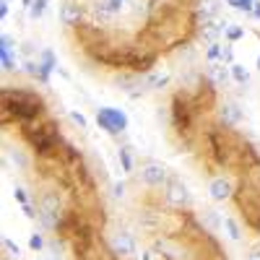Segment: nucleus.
Here are the masks:
<instances>
[{"label": "nucleus", "instance_id": "f257e3e1", "mask_svg": "<svg viewBox=\"0 0 260 260\" xmlns=\"http://www.w3.org/2000/svg\"><path fill=\"white\" fill-rule=\"evenodd\" d=\"M164 201H167L172 208H187V206L192 203L185 182L177 180V177H169V182L164 185Z\"/></svg>", "mask_w": 260, "mask_h": 260}, {"label": "nucleus", "instance_id": "f03ea898", "mask_svg": "<svg viewBox=\"0 0 260 260\" xmlns=\"http://www.w3.org/2000/svg\"><path fill=\"white\" fill-rule=\"evenodd\" d=\"M110 250L117 255V257H133L138 252V242H136V237L125 232V229H117L112 232L110 237Z\"/></svg>", "mask_w": 260, "mask_h": 260}, {"label": "nucleus", "instance_id": "7ed1b4c3", "mask_svg": "<svg viewBox=\"0 0 260 260\" xmlns=\"http://www.w3.org/2000/svg\"><path fill=\"white\" fill-rule=\"evenodd\" d=\"M141 180L148 185V187H161L169 182V172L159 164V161H148L141 167Z\"/></svg>", "mask_w": 260, "mask_h": 260}, {"label": "nucleus", "instance_id": "20e7f679", "mask_svg": "<svg viewBox=\"0 0 260 260\" xmlns=\"http://www.w3.org/2000/svg\"><path fill=\"white\" fill-rule=\"evenodd\" d=\"M96 122H99L104 130H110V133H120V130H125V125H127L125 115L117 112V110H112V107H104V110H99V112H96Z\"/></svg>", "mask_w": 260, "mask_h": 260}, {"label": "nucleus", "instance_id": "39448f33", "mask_svg": "<svg viewBox=\"0 0 260 260\" xmlns=\"http://www.w3.org/2000/svg\"><path fill=\"white\" fill-rule=\"evenodd\" d=\"M208 192H211V198L216 203H221V201H229L232 198V182L226 177H213L208 182Z\"/></svg>", "mask_w": 260, "mask_h": 260}, {"label": "nucleus", "instance_id": "423d86ee", "mask_svg": "<svg viewBox=\"0 0 260 260\" xmlns=\"http://www.w3.org/2000/svg\"><path fill=\"white\" fill-rule=\"evenodd\" d=\"M39 211H50V213H62V198L57 190H45L39 195Z\"/></svg>", "mask_w": 260, "mask_h": 260}, {"label": "nucleus", "instance_id": "0eeeda50", "mask_svg": "<svg viewBox=\"0 0 260 260\" xmlns=\"http://www.w3.org/2000/svg\"><path fill=\"white\" fill-rule=\"evenodd\" d=\"M143 76L136 71V73H120L117 78H115V86H117V89L120 91H133V89H141V86H143Z\"/></svg>", "mask_w": 260, "mask_h": 260}, {"label": "nucleus", "instance_id": "6e6552de", "mask_svg": "<svg viewBox=\"0 0 260 260\" xmlns=\"http://www.w3.org/2000/svg\"><path fill=\"white\" fill-rule=\"evenodd\" d=\"M219 115H221L224 125H240L242 122V110H240V104H237V102H224Z\"/></svg>", "mask_w": 260, "mask_h": 260}, {"label": "nucleus", "instance_id": "1a4fd4ad", "mask_svg": "<svg viewBox=\"0 0 260 260\" xmlns=\"http://www.w3.org/2000/svg\"><path fill=\"white\" fill-rule=\"evenodd\" d=\"M81 6L78 3H71V0H68V3H62V8H60V21H62V24L65 26H78V21H81Z\"/></svg>", "mask_w": 260, "mask_h": 260}, {"label": "nucleus", "instance_id": "9d476101", "mask_svg": "<svg viewBox=\"0 0 260 260\" xmlns=\"http://www.w3.org/2000/svg\"><path fill=\"white\" fill-rule=\"evenodd\" d=\"M201 221H203L211 232H216L219 226H224V219H221V216L216 213L213 208H203V211H201Z\"/></svg>", "mask_w": 260, "mask_h": 260}, {"label": "nucleus", "instance_id": "9b49d317", "mask_svg": "<svg viewBox=\"0 0 260 260\" xmlns=\"http://www.w3.org/2000/svg\"><path fill=\"white\" fill-rule=\"evenodd\" d=\"M6 161H13L16 169H29V159L24 151H18V148H8L6 151Z\"/></svg>", "mask_w": 260, "mask_h": 260}, {"label": "nucleus", "instance_id": "f8f14e48", "mask_svg": "<svg viewBox=\"0 0 260 260\" xmlns=\"http://www.w3.org/2000/svg\"><path fill=\"white\" fill-rule=\"evenodd\" d=\"M224 31V26H219V24H216V21H203V29H201V34L211 42V45H213V42H216V37H219Z\"/></svg>", "mask_w": 260, "mask_h": 260}, {"label": "nucleus", "instance_id": "ddd939ff", "mask_svg": "<svg viewBox=\"0 0 260 260\" xmlns=\"http://www.w3.org/2000/svg\"><path fill=\"white\" fill-rule=\"evenodd\" d=\"M143 83H146V89H161V86L169 83V76L167 73H148Z\"/></svg>", "mask_w": 260, "mask_h": 260}, {"label": "nucleus", "instance_id": "4468645a", "mask_svg": "<svg viewBox=\"0 0 260 260\" xmlns=\"http://www.w3.org/2000/svg\"><path fill=\"white\" fill-rule=\"evenodd\" d=\"M224 229H226V234H229V240H232V242H240V240H242L240 224H237L232 216H224Z\"/></svg>", "mask_w": 260, "mask_h": 260}, {"label": "nucleus", "instance_id": "2eb2a0df", "mask_svg": "<svg viewBox=\"0 0 260 260\" xmlns=\"http://www.w3.org/2000/svg\"><path fill=\"white\" fill-rule=\"evenodd\" d=\"M208 73H211V78H213L216 83H226V81H229V71L224 68V65H211Z\"/></svg>", "mask_w": 260, "mask_h": 260}, {"label": "nucleus", "instance_id": "dca6fc26", "mask_svg": "<svg viewBox=\"0 0 260 260\" xmlns=\"http://www.w3.org/2000/svg\"><path fill=\"white\" fill-rule=\"evenodd\" d=\"M198 13L203 16V21H211V18L216 16V3H213V0H203L201 8H198Z\"/></svg>", "mask_w": 260, "mask_h": 260}, {"label": "nucleus", "instance_id": "f3484780", "mask_svg": "<svg viewBox=\"0 0 260 260\" xmlns=\"http://www.w3.org/2000/svg\"><path fill=\"white\" fill-rule=\"evenodd\" d=\"M94 13L102 18V21H107V18H112V8H110V3H104V0H99V3H94Z\"/></svg>", "mask_w": 260, "mask_h": 260}, {"label": "nucleus", "instance_id": "a211bd4d", "mask_svg": "<svg viewBox=\"0 0 260 260\" xmlns=\"http://www.w3.org/2000/svg\"><path fill=\"white\" fill-rule=\"evenodd\" d=\"M229 71H232L234 81H240V83H247V81H250V76H247V71H245V65H237V62H234Z\"/></svg>", "mask_w": 260, "mask_h": 260}, {"label": "nucleus", "instance_id": "6ab92c4d", "mask_svg": "<svg viewBox=\"0 0 260 260\" xmlns=\"http://www.w3.org/2000/svg\"><path fill=\"white\" fill-rule=\"evenodd\" d=\"M45 6H47V0H34V6H31V16L39 18L42 13H45Z\"/></svg>", "mask_w": 260, "mask_h": 260}, {"label": "nucleus", "instance_id": "aec40b11", "mask_svg": "<svg viewBox=\"0 0 260 260\" xmlns=\"http://www.w3.org/2000/svg\"><path fill=\"white\" fill-rule=\"evenodd\" d=\"M120 159H122V169H125V172H130V169H133V161H130L127 148H120Z\"/></svg>", "mask_w": 260, "mask_h": 260}, {"label": "nucleus", "instance_id": "412c9836", "mask_svg": "<svg viewBox=\"0 0 260 260\" xmlns=\"http://www.w3.org/2000/svg\"><path fill=\"white\" fill-rule=\"evenodd\" d=\"M29 245H31V250H42V247H45V240H42L39 234H31V240H29Z\"/></svg>", "mask_w": 260, "mask_h": 260}, {"label": "nucleus", "instance_id": "4be33fe9", "mask_svg": "<svg viewBox=\"0 0 260 260\" xmlns=\"http://www.w3.org/2000/svg\"><path fill=\"white\" fill-rule=\"evenodd\" d=\"M224 31H226L229 39H240V37H242V29H237V26H226Z\"/></svg>", "mask_w": 260, "mask_h": 260}, {"label": "nucleus", "instance_id": "5701e85b", "mask_svg": "<svg viewBox=\"0 0 260 260\" xmlns=\"http://www.w3.org/2000/svg\"><path fill=\"white\" fill-rule=\"evenodd\" d=\"M112 195H115V198H122V195H125V182H115L112 185Z\"/></svg>", "mask_w": 260, "mask_h": 260}, {"label": "nucleus", "instance_id": "b1692460", "mask_svg": "<svg viewBox=\"0 0 260 260\" xmlns=\"http://www.w3.org/2000/svg\"><path fill=\"white\" fill-rule=\"evenodd\" d=\"M219 55H221V50H219V45H216V42H213V45L208 47V57H211V60H216Z\"/></svg>", "mask_w": 260, "mask_h": 260}, {"label": "nucleus", "instance_id": "393cba45", "mask_svg": "<svg viewBox=\"0 0 260 260\" xmlns=\"http://www.w3.org/2000/svg\"><path fill=\"white\" fill-rule=\"evenodd\" d=\"M13 195H16V201H18L21 206H26V192L21 190V187H16V192H13Z\"/></svg>", "mask_w": 260, "mask_h": 260}, {"label": "nucleus", "instance_id": "a878e982", "mask_svg": "<svg viewBox=\"0 0 260 260\" xmlns=\"http://www.w3.org/2000/svg\"><path fill=\"white\" fill-rule=\"evenodd\" d=\"M247 260H260V247H252V250L247 252Z\"/></svg>", "mask_w": 260, "mask_h": 260}, {"label": "nucleus", "instance_id": "bb28decb", "mask_svg": "<svg viewBox=\"0 0 260 260\" xmlns=\"http://www.w3.org/2000/svg\"><path fill=\"white\" fill-rule=\"evenodd\" d=\"M6 250H8V252H13V255L18 257V247H16V245H13L11 240H6Z\"/></svg>", "mask_w": 260, "mask_h": 260}, {"label": "nucleus", "instance_id": "cd10ccee", "mask_svg": "<svg viewBox=\"0 0 260 260\" xmlns=\"http://www.w3.org/2000/svg\"><path fill=\"white\" fill-rule=\"evenodd\" d=\"M122 3H125V0H110V8H112V11H120Z\"/></svg>", "mask_w": 260, "mask_h": 260}, {"label": "nucleus", "instance_id": "c85d7f7f", "mask_svg": "<svg viewBox=\"0 0 260 260\" xmlns=\"http://www.w3.org/2000/svg\"><path fill=\"white\" fill-rule=\"evenodd\" d=\"M71 117H73V120H76V122H78L81 127H86V120H83V115H78V112H73Z\"/></svg>", "mask_w": 260, "mask_h": 260}, {"label": "nucleus", "instance_id": "c756f323", "mask_svg": "<svg viewBox=\"0 0 260 260\" xmlns=\"http://www.w3.org/2000/svg\"><path fill=\"white\" fill-rule=\"evenodd\" d=\"M0 16H8V0H0Z\"/></svg>", "mask_w": 260, "mask_h": 260}, {"label": "nucleus", "instance_id": "7c9ffc66", "mask_svg": "<svg viewBox=\"0 0 260 260\" xmlns=\"http://www.w3.org/2000/svg\"><path fill=\"white\" fill-rule=\"evenodd\" d=\"M257 68H260V55H257Z\"/></svg>", "mask_w": 260, "mask_h": 260}, {"label": "nucleus", "instance_id": "2f4dec72", "mask_svg": "<svg viewBox=\"0 0 260 260\" xmlns=\"http://www.w3.org/2000/svg\"><path fill=\"white\" fill-rule=\"evenodd\" d=\"M55 260H57V257H55Z\"/></svg>", "mask_w": 260, "mask_h": 260}]
</instances>
